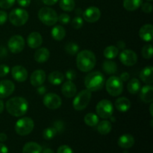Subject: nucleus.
Segmentation results:
<instances>
[{
    "instance_id": "nucleus-1",
    "label": "nucleus",
    "mask_w": 153,
    "mask_h": 153,
    "mask_svg": "<svg viewBox=\"0 0 153 153\" xmlns=\"http://www.w3.org/2000/svg\"><path fill=\"white\" fill-rule=\"evenodd\" d=\"M5 107L10 115L19 117L26 114L28 109V102L23 97H16L7 100Z\"/></svg>"
},
{
    "instance_id": "nucleus-2",
    "label": "nucleus",
    "mask_w": 153,
    "mask_h": 153,
    "mask_svg": "<svg viewBox=\"0 0 153 153\" xmlns=\"http://www.w3.org/2000/svg\"><path fill=\"white\" fill-rule=\"evenodd\" d=\"M97 62L96 56L90 50H83L79 52L76 58V64L79 70L87 73L94 68Z\"/></svg>"
},
{
    "instance_id": "nucleus-3",
    "label": "nucleus",
    "mask_w": 153,
    "mask_h": 153,
    "mask_svg": "<svg viewBox=\"0 0 153 153\" xmlns=\"http://www.w3.org/2000/svg\"><path fill=\"white\" fill-rule=\"evenodd\" d=\"M85 85L91 92L100 91L105 85L104 75L98 71L90 73L85 77Z\"/></svg>"
},
{
    "instance_id": "nucleus-4",
    "label": "nucleus",
    "mask_w": 153,
    "mask_h": 153,
    "mask_svg": "<svg viewBox=\"0 0 153 153\" xmlns=\"http://www.w3.org/2000/svg\"><path fill=\"white\" fill-rule=\"evenodd\" d=\"M58 14L55 10L48 7H42L38 11V18L47 26L54 25L58 21Z\"/></svg>"
},
{
    "instance_id": "nucleus-5",
    "label": "nucleus",
    "mask_w": 153,
    "mask_h": 153,
    "mask_svg": "<svg viewBox=\"0 0 153 153\" xmlns=\"http://www.w3.org/2000/svg\"><path fill=\"white\" fill-rule=\"evenodd\" d=\"M105 87L109 95L112 97L120 95L123 91V84L117 76H111L106 82Z\"/></svg>"
},
{
    "instance_id": "nucleus-6",
    "label": "nucleus",
    "mask_w": 153,
    "mask_h": 153,
    "mask_svg": "<svg viewBox=\"0 0 153 153\" xmlns=\"http://www.w3.org/2000/svg\"><path fill=\"white\" fill-rule=\"evenodd\" d=\"M34 123L30 117H23L17 120L15 124V131L19 135L25 136L32 131Z\"/></svg>"
},
{
    "instance_id": "nucleus-7",
    "label": "nucleus",
    "mask_w": 153,
    "mask_h": 153,
    "mask_svg": "<svg viewBox=\"0 0 153 153\" xmlns=\"http://www.w3.org/2000/svg\"><path fill=\"white\" fill-rule=\"evenodd\" d=\"M91 99V92L88 90H83L76 96L73 100V105L75 110H84L89 104Z\"/></svg>"
},
{
    "instance_id": "nucleus-8",
    "label": "nucleus",
    "mask_w": 153,
    "mask_h": 153,
    "mask_svg": "<svg viewBox=\"0 0 153 153\" xmlns=\"http://www.w3.org/2000/svg\"><path fill=\"white\" fill-rule=\"evenodd\" d=\"M28 19V13L22 8H16L11 10L9 14V20L15 26L25 25Z\"/></svg>"
},
{
    "instance_id": "nucleus-9",
    "label": "nucleus",
    "mask_w": 153,
    "mask_h": 153,
    "mask_svg": "<svg viewBox=\"0 0 153 153\" xmlns=\"http://www.w3.org/2000/svg\"><path fill=\"white\" fill-rule=\"evenodd\" d=\"M96 111L100 117L108 119L112 116L114 112V106L111 101L108 100H102L97 105Z\"/></svg>"
},
{
    "instance_id": "nucleus-10",
    "label": "nucleus",
    "mask_w": 153,
    "mask_h": 153,
    "mask_svg": "<svg viewBox=\"0 0 153 153\" xmlns=\"http://www.w3.org/2000/svg\"><path fill=\"white\" fill-rule=\"evenodd\" d=\"M7 46L12 53H20L25 47V40L22 36L13 35L9 39L7 42Z\"/></svg>"
},
{
    "instance_id": "nucleus-11",
    "label": "nucleus",
    "mask_w": 153,
    "mask_h": 153,
    "mask_svg": "<svg viewBox=\"0 0 153 153\" xmlns=\"http://www.w3.org/2000/svg\"><path fill=\"white\" fill-rule=\"evenodd\" d=\"M61 104L62 102L61 97L54 93L46 94L43 97V105L49 109L55 110L59 108L61 106Z\"/></svg>"
},
{
    "instance_id": "nucleus-12",
    "label": "nucleus",
    "mask_w": 153,
    "mask_h": 153,
    "mask_svg": "<svg viewBox=\"0 0 153 153\" xmlns=\"http://www.w3.org/2000/svg\"><path fill=\"white\" fill-rule=\"evenodd\" d=\"M120 60L125 66L131 67L134 65L137 61V55L134 51L130 49H126L120 53Z\"/></svg>"
},
{
    "instance_id": "nucleus-13",
    "label": "nucleus",
    "mask_w": 153,
    "mask_h": 153,
    "mask_svg": "<svg viewBox=\"0 0 153 153\" xmlns=\"http://www.w3.org/2000/svg\"><path fill=\"white\" fill-rule=\"evenodd\" d=\"M101 16V11L98 7L95 6H91L88 7L83 13V17L88 22H96L100 19Z\"/></svg>"
},
{
    "instance_id": "nucleus-14",
    "label": "nucleus",
    "mask_w": 153,
    "mask_h": 153,
    "mask_svg": "<svg viewBox=\"0 0 153 153\" xmlns=\"http://www.w3.org/2000/svg\"><path fill=\"white\" fill-rule=\"evenodd\" d=\"M15 85L13 82L10 80L0 81V99L8 97L13 93Z\"/></svg>"
},
{
    "instance_id": "nucleus-15",
    "label": "nucleus",
    "mask_w": 153,
    "mask_h": 153,
    "mask_svg": "<svg viewBox=\"0 0 153 153\" xmlns=\"http://www.w3.org/2000/svg\"><path fill=\"white\" fill-rule=\"evenodd\" d=\"M12 77L18 82H24L28 78V71L22 66H15L11 69Z\"/></svg>"
},
{
    "instance_id": "nucleus-16",
    "label": "nucleus",
    "mask_w": 153,
    "mask_h": 153,
    "mask_svg": "<svg viewBox=\"0 0 153 153\" xmlns=\"http://www.w3.org/2000/svg\"><path fill=\"white\" fill-rule=\"evenodd\" d=\"M46 80V73L43 70H37L31 73L30 82L34 87H39L43 85Z\"/></svg>"
},
{
    "instance_id": "nucleus-17",
    "label": "nucleus",
    "mask_w": 153,
    "mask_h": 153,
    "mask_svg": "<svg viewBox=\"0 0 153 153\" xmlns=\"http://www.w3.org/2000/svg\"><path fill=\"white\" fill-rule=\"evenodd\" d=\"M42 43H43V38L41 34L37 31L31 32L27 37V43L31 49H37L41 46Z\"/></svg>"
},
{
    "instance_id": "nucleus-18",
    "label": "nucleus",
    "mask_w": 153,
    "mask_h": 153,
    "mask_svg": "<svg viewBox=\"0 0 153 153\" xmlns=\"http://www.w3.org/2000/svg\"><path fill=\"white\" fill-rule=\"evenodd\" d=\"M61 91L64 97H66L67 98H72L76 96L77 89H76V85L73 82H72L71 81H67V82H64Z\"/></svg>"
},
{
    "instance_id": "nucleus-19",
    "label": "nucleus",
    "mask_w": 153,
    "mask_h": 153,
    "mask_svg": "<svg viewBox=\"0 0 153 153\" xmlns=\"http://www.w3.org/2000/svg\"><path fill=\"white\" fill-rule=\"evenodd\" d=\"M153 26L151 24H146L140 28L139 37L146 42H151L152 40Z\"/></svg>"
},
{
    "instance_id": "nucleus-20",
    "label": "nucleus",
    "mask_w": 153,
    "mask_h": 153,
    "mask_svg": "<svg viewBox=\"0 0 153 153\" xmlns=\"http://www.w3.org/2000/svg\"><path fill=\"white\" fill-rule=\"evenodd\" d=\"M117 143L120 147L123 149H129L134 146V138L132 135L129 134H123L118 139Z\"/></svg>"
},
{
    "instance_id": "nucleus-21",
    "label": "nucleus",
    "mask_w": 153,
    "mask_h": 153,
    "mask_svg": "<svg viewBox=\"0 0 153 153\" xmlns=\"http://www.w3.org/2000/svg\"><path fill=\"white\" fill-rule=\"evenodd\" d=\"M140 99L145 103L152 102L153 101V87L152 85H146L140 90Z\"/></svg>"
},
{
    "instance_id": "nucleus-22",
    "label": "nucleus",
    "mask_w": 153,
    "mask_h": 153,
    "mask_svg": "<svg viewBox=\"0 0 153 153\" xmlns=\"http://www.w3.org/2000/svg\"><path fill=\"white\" fill-rule=\"evenodd\" d=\"M140 78L144 83L152 84L153 67L152 66H148L143 68L140 73Z\"/></svg>"
},
{
    "instance_id": "nucleus-23",
    "label": "nucleus",
    "mask_w": 153,
    "mask_h": 153,
    "mask_svg": "<svg viewBox=\"0 0 153 153\" xmlns=\"http://www.w3.org/2000/svg\"><path fill=\"white\" fill-rule=\"evenodd\" d=\"M50 56L49 51L46 48H40L34 55V60L38 63H44L48 61Z\"/></svg>"
},
{
    "instance_id": "nucleus-24",
    "label": "nucleus",
    "mask_w": 153,
    "mask_h": 153,
    "mask_svg": "<svg viewBox=\"0 0 153 153\" xmlns=\"http://www.w3.org/2000/svg\"><path fill=\"white\" fill-rule=\"evenodd\" d=\"M115 107L120 112H126L131 108V102L126 97H120L115 102Z\"/></svg>"
},
{
    "instance_id": "nucleus-25",
    "label": "nucleus",
    "mask_w": 153,
    "mask_h": 153,
    "mask_svg": "<svg viewBox=\"0 0 153 153\" xmlns=\"http://www.w3.org/2000/svg\"><path fill=\"white\" fill-rule=\"evenodd\" d=\"M42 147L35 142H28L24 145L22 153H41Z\"/></svg>"
},
{
    "instance_id": "nucleus-26",
    "label": "nucleus",
    "mask_w": 153,
    "mask_h": 153,
    "mask_svg": "<svg viewBox=\"0 0 153 153\" xmlns=\"http://www.w3.org/2000/svg\"><path fill=\"white\" fill-rule=\"evenodd\" d=\"M48 80L52 85H59L64 82V74L58 71H54L51 73L48 76Z\"/></svg>"
},
{
    "instance_id": "nucleus-27",
    "label": "nucleus",
    "mask_w": 153,
    "mask_h": 153,
    "mask_svg": "<svg viewBox=\"0 0 153 153\" xmlns=\"http://www.w3.org/2000/svg\"><path fill=\"white\" fill-rule=\"evenodd\" d=\"M51 34L53 39L58 41H61L65 37L66 31L61 25H56L51 31Z\"/></svg>"
},
{
    "instance_id": "nucleus-28",
    "label": "nucleus",
    "mask_w": 153,
    "mask_h": 153,
    "mask_svg": "<svg viewBox=\"0 0 153 153\" xmlns=\"http://www.w3.org/2000/svg\"><path fill=\"white\" fill-rule=\"evenodd\" d=\"M143 0H123V7L128 11H134L141 6Z\"/></svg>"
},
{
    "instance_id": "nucleus-29",
    "label": "nucleus",
    "mask_w": 153,
    "mask_h": 153,
    "mask_svg": "<svg viewBox=\"0 0 153 153\" xmlns=\"http://www.w3.org/2000/svg\"><path fill=\"white\" fill-rule=\"evenodd\" d=\"M112 129V126L111 122L108 120H103L97 124V131L101 134L105 135L111 132Z\"/></svg>"
},
{
    "instance_id": "nucleus-30",
    "label": "nucleus",
    "mask_w": 153,
    "mask_h": 153,
    "mask_svg": "<svg viewBox=\"0 0 153 153\" xmlns=\"http://www.w3.org/2000/svg\"><path fill=\"white\" fill-rule=\"evenodd\" d=\"M140 89V81L136 78L131 79L127 85V90L131 94H136Z\"/></svg>"
},
{
    "instance_id": "nucleus-31",
    "label": "nucleus",
    "mask_w": 153,
    "mask_h": 153,
    "mask_svg": "<svg viewBox=\"0 0 153 153\" xmlns=\"http://www.w3.org/2000/svg\"><path fill=\"white\" fill-rule=\"evenodd\" d=\"M119 53V49L115 46H108L104 49L103 55L107 59L111 60L116 58Z\"/></svg>"
},
{
    "instance_id": "nucleus-32",
    "label": "nucleus",
    "mask_w": 153,
    "mask_h": 153,
    "mask_svg": "<svg viewBox=\"0 0 153 153\" xmlns=\"http://www.w3.org/2000/svg\"><path fill=\"white\" fill-rule=\"evenodd\" d=\"M102 69L107 74H114L117 70L116 63L112 61H105L103 62Z\"/></svg>"
},
{
    "instance_id": "nucleus-33",
    "label": "nucleus",
    "mask_w": 153,
    "mask_h": 153,
    "mask_svg": "<svg viewBox=\"0 0 153 153\" xmlns=\"http://www.w3.org/2000/svg\"><path fill=\"white\" fill-rule=\"evenodd\" d=\"M84 120L86 125L94 127L99 123V117L94 113H88L85 115Z\"/></svg>"
},
{
    "instance_id": "nucleus-34",
    "label": "nucleus",
    "mask_w": 153,
    "mask_h": 153,
    "mask_svg": "<svg viewBox=\"0 0 153 153\" xmlns=\"http://www.w3.org/2000/svg\"><path fill=\"white\" fill-rule=\"evenodd\" d=\"M59 5L60 7L65 11H72L74 10L76 3L74 0H61Z\"/></svg>"
},
{
    "instance_id": "nucleus-35",
    "label": "nucleus",
    "mask_w": 153,
    "mask_h": 153,
    "mask_svg": "<svg viewBox=\"0 0 153 153\" xmlns=\"http://www.w3.org/2000/svg\"><path fill=\"white\" fill-rule=\"evenodd\" d=\"M64 49H65V52L69 55H75L79 52V46L75 43H68L66 44Z\"/></svg>"
},
{
    "instance_id": "nucleus-36",
    "label": "nucleus",
    "mask_w": 153,
    "mask_h": 153,
    "mask_svg": "<svg viewBox=\"0 0 153 153\" xmlns=\"http://www.w3.org/2000/svg\"><path fill=\"white\" fill-rule=\"evenodd\" d=\"M57 131L54 127H49V128L44 129L43 132V138L46 139V140H51V139L53 138L57 134Z\"/></svg>"
},
{
    "instance_id": "nucleus-37",
    "label": "nucleus",
    "mask_w": 153,
    "mask_h": 153,
    "mask_svg": "<svg viewBox=\"0 0 153 153\" xmlns=\"http://www.w3.org/2000/svg\"><path fill=\"white\" fill-rule=\"evenodd\" d=\"M152 46L151 44L145 45L142 49V55L145 59H150L152 57Z\"/></svg>"
},
{
    "instance_id": "nucleus-38",
    "label": "nucleus",
    "mask_w": 153,
    "mask_h": 153,
    "mask_svg": "<svg viewBox=\"0 0 153 153\" xmlns=\"http://www.w3.org/2000/svg\"><path fill=\"white\" fill-rule=\"evenodd\" d=\"M83 19L80 16H76L72 21V26L75 29H80L83 26Z\"/></svg>"
},
{
    "instance_id": "nucleus-39",
    "label": "nucleus",
    "mask_w": 153,
    "mask_h": 153,
    "mask_svg": "<svg viewBox=\"0 0 153 153\" xmlns=\"http://www.w3.org/2000/svg\"><path fill=\"white\" fill-rule=\"evenodd\" d=\"M16 0H0V7L8 9L14 4Z\"/></svg>"
},
{
    "instance_id": "nucleus-40",
    "label": "nucleus",
    "mask_w": 153,
    "mask_h": 153,
    "mask_svg": "<svg viewBox=\"0 0 153 153\" xmlns=\"http://www.w3.org/2000/svg\"><path fill=\"white\" fill-rule=\"evenodd\" d=\"M58 20H59V22L61 24L67 25L70 22V16L67 13H61L58 17Z\"/></svg>"
},
{
    "instance_id": "nucleus-41",
    "label": "nucleus",
    "mask_w": 153,
    "mask_h": 153,
    "mask_svg": "<svg viewBox=\"0 0 153 153\" xmlns=\"http://www.w3.org/2000/svg\"><path fill=\"white\" fill-rule=\"evenodd\" d=\"M57 153H74L73 149L67 145H61L59 146Z\"/></svg>"
},
{
    "instance_id": "nucleus-42",
    "label": "nucleus",
    "mask_w": 153,
    "mask_h": 153,
    "mask_svg": "<svg viewBox=\"0 0 153 153\" xmlns=\"http://www.w3.org/2000/svg\"><path fill=\"white\" fill-rule=\"evenodd\" d=\"M10 72V68L8 66L5 64H1L0 65V77H4L7 76Z\"/></svg>"
},
{
    "instance_id": "nucleus-43",
    "label": "nucleus",
    "mask_w": 153,
    "mask_h": 153,
    "mask_svg": "<svg viewBox=\"0 0 153 153\" xmlns=\"http://www.w3.org/2000/svg\"><path fill=\"white\" fill-rule=\"evenodd\" d=\"M53 127L56 129L57 132H62L64 130V123L62 121L58 120L54 123Z\"/></svg>"
},
{
    "instance_id": "nucleus-44",
    "label": "nucleus",
    "mask_w": 153,
    "mask_h": 153,
    "mask_svg": "<svg viewBox=\"0 0 153 153\" xmlns=\"http://www.w3.org/2000/svg\"><path fill=\"white\" fill-rule=\"evenodd\" d=\"M141 9H142V11L144 12V13H151L152 10V4L149 2L144 3V4H143L141 5Z\"/></svg>"
},
{
    "instance_id": "nucleus-45",
    "label": "nucleus",
    "mask_w": 153,
    "mask_h": 153,
    "mask_svg": "<svg viewBox=\"0 0 153 153\" xmlns=\"http://www.w3.org/2000/svg\"><path fill=\"white\" fill-rule=\"evenodd\" d=\"M66 78L69 81H73L76 79V73L73 70H69L66 72Z\"/></svg>"
},
{
    "instance_id": "nucleus-46",
    "label": "nucleus",
    "mask_w": 153,
    "mask_h": 153,
    "mask_svg": "<svg viewBox=\"0 0 153 153\" xmlns=\"http://www.w3.org/2000/svg\"><path fill=\"white\" fill-rule=\"evenodd\" d=\"M7 19V14L4 10H0V25L6 22Z\"/></svg>"
},
{
    "instance_id": "nucleus-47",
    "label": "nucleus",
    "mask_w": 153,
    "mask_h": 153,
    "mask_svg": "<svg viewBox=\"0 0 153 153\" xmlns=\"http://www.w3.org/2000/svg\"><path fill=\"white\" fill-rule=\"evenodd\" d=\"M16 1L19 5L23 7H28L31 4V0H16Z\"/></svg>"
},
{
    "instance_id": "nucleus-48",
    "label": "nucleus",
    "mask_w": 153,
    "mask_h": 153,
    "mask_svg": "<svg viewBox=\"0 0 153 153\" xmlns=\"http://www.w3.org/2000/svg\"><path fill=\"white\" fill-rule=\"evenodd\" d=\"M129 77H130V75L128 74V73H123L122 74L120 75V80L122 81V82H127V81L129 79Z\"/></svg>"
},
{
    "instance_id": "nucleus-49",
    "label": "nucleus",
    "mask_w": 153,
    "mask_h": 153,
    "mask_svg": "<svg viewBox=\"0 0 153 153\" xmlns=\"http://www.w3.org/2000/svg\"><path fill=\"white\" fill-rule=\"evenodd\" d=\"M37 93L40 94V95H43V94L46 92V87L40 85V86L37 87Z\"/></svg>"
},
{
    "instance_id": "nucleus-50",
    "label": "nucleus",
    "mask_w": 153,
    "mask_h": 153,
    "mask_svg": "<svg viewBox=\"0 0 153 153\" xmlns=\"http://www.w3.org/2000/svg\"><path fill=\"white\" fill-rule=\"evenodd\" d=\"M0 153H8V148L2 143H0Z\"/></svg>"
},
{
    "instance_id": "nucleus-51",
    "label": "nucleus",
    "mask_w": 153,
    "mask_h": 153,
    "mask_svg": "<svg viewBox=\"0 0 153 153\" xmlns=\"http://www.w3.org/2000/svg\"><path fill=\"white\" fill-rule=\"evenodd\" d=\"M42 1L46 5H54L58 2V0H42Z\"/></svg>"
},
{
    "instance_id": "nucleus-52",
    "label": "nucleus",
    "mask_w": 153,
    "mask_h": 153,
    "mask_svg": "<svg viewBox=\"0 0 153 153\" xmlns=\"http://www.w3.org/2000/svg\"><path fill=\"white\" fill-rule=\"evenodd\" d=\"M6 55H7V50H6V49L4 47H3V46H0V58L5 56Z\"/></svg>"
},
{
    "instance_id": "nucleus-53",
    "label": "nucleus",
    "mask_w": 153,
    "mask_h": 153,
    "mask_svg": "<svg viewBox=\"0 0 153 153\" xmlns=\"http://www.w3.org/2000/svg\"><path fill=\"white\" fill-rule=\"evenodd\" d=\"M117 49H124L126 47V43L125 42L123 41V40H120L117 43Z\"/></svg>"
},
{
    "instance_id": "nucleus-54",
    "label": "nucleus",
    "mask_w": 153,
    "mask_h": 153,
    "mask_svg": "<svg viewBox=\"0 0 153 153\" xmlns=\"http://www.w3.org/2000/svg\"><path fill=\"white\" fill-rule=\"evenodd\" d=\"M7 140V135L4 133H0V142H4Z\"/></svg>"
},
{
    "instance_id": "nucleus-55",
    "label": "nucleus",
    "mask_w": 153,
    "mask_h": 153,
    "mask_svg": "<svg viewBox=\"0 0 153 153\" xmlns=\"http://www.w3.org/2000/svg\"><path fill=\"white\" fill-rule=\"evenodd\" d=\"M3 110H4V102L2 100H0V114L2 113Z\"/></svg>"
},
{
    "instance_id": "nucleus-56",
    "label": "nucleus",
    "mask_w": 153,
    "mask_h": 153,
    "mask_svg": "<svg viewBox=\"0 0 153 153\" xmlns=\"http://www.w3.org/2000/svg\"><path fill=\"white\" fill-rule=\"evenodd\" d=\"M41 153H55V152H54V151L52 150V149L47 148V149H45Z\"/></svg>"
},
{
    "instance_id": "nucleus-57",
    "label": "nucleus",
    "mask_w": 153,
    "mask_h": 153,
    "mask_svg": "<svg viewBox=\"0 0 153 153\" xmlns=\"http://www.w3.org/2000/svg\"><path fill=\"white\" fill-rule=\"evenodd\" d=\"M152 107H153V104L152 103V104L150 105V114H151V115H153V114H152Z\"/></svg>"
},
{
    "instance_id": "nucleus-58",
    "label": "nucleus",
    "mask_w": 153,
    "mask_h": 153,
    "mask_svg": "<svg viewBox=\"0 0 153 153\" xmlns=\"http://www.w3.org/2000/svg\"><path fill=\"white\" fill-rule=\"evenodd\" d=\"M148 1H152V0H148Z\"/></svg>"
}]
</instances>
